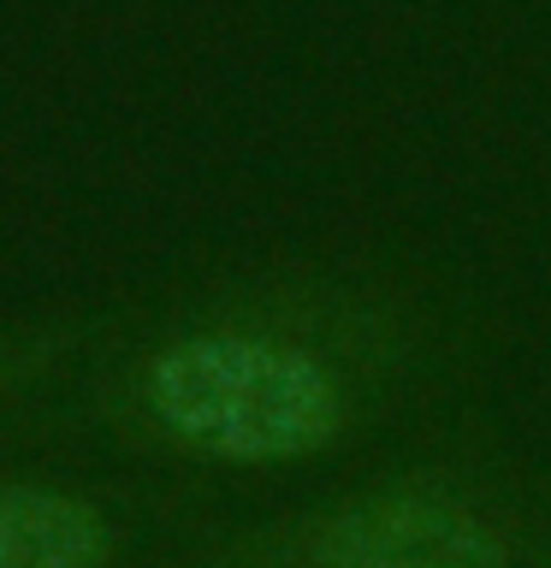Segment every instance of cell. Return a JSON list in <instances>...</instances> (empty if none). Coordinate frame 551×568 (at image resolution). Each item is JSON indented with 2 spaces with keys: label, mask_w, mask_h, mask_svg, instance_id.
Segmentation results:
<instances>
[{
  "label": "cell",
  "mask_w": 551,
  "mask_h": 568,
  "mask_svg": "<svg viewBox=\"0 0 551 568\" xmlns=\"http://www.w3.org/2000/svg\"><path fill=\"white\" fill-rule=\"evenodd\" d=\"M385 314L338 291H267L184 320L124 373L131 415L160 444L202 462H302L355 426L362 373L338 337Z\"/></svg>",
  "instance_id": "cell-1"
},
{
  "label": "cell",
  "mask_w": 551,
  "mask_h": 568,
  "mask_svg": "<svg viewBox=\"0 0 551 568\" xmlns=\"http://www.w3.org/2000/svg\"><path fill=\"white\" fill-rule=\"evenodd\" d=\"M113 527L53 486H0V568H107Z\"/></svg>",
  "instance_id": "cell-3"
},
{
  "label": "cell",
  "mask_w": 551,
  "mask_h": 568,
  "mask_svg": "<svg viewBox=\"0 0 551 568\" xmlns=\"http://www.w3.org/2000/svg\"><path fill=\"white\" fill-rule=\"evenodd\" d=\"M302 568H510V539L439 491H373L297 532Z\"/></svg>",
  "instance_id": "cell-2"
}]
</instances>
